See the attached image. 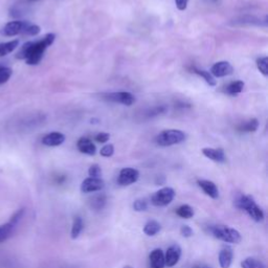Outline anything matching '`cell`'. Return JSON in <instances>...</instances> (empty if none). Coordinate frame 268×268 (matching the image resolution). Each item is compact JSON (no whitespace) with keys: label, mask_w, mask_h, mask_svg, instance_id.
Returning a JSON list of instances; mask_svg holds the SVG:
<instances>
[{"label":"cell","mask_w":268,"mask_h":268,"mask_svg":"<svg viewBox=\"0 0 268 268\" xmlns=\"http://www.w3.org/2000/svg\"><path fill=\"white\" fill-rule=\"evenodd\" d=\"M233 250L231 247H224L219 254V264L221 268H230L233 262Z\"/></svg>","instance_id":"18"},{"label":"cell","mask_w":268,"mask_h":268,"mask_svg":"<svg viewBox=\"0 0 268 268\" xmlns=\"http://www.w3.org/2000/svg\"><path fill=\"white\" fill-rule=\"evenodd\" d=\"M40 32H41L40 27H38L36 25H29L27 27V29L25 30L23 34H26L28 36H37Z\"/></svg>","instance_id":"33"},{"label":"cell","mask_w":268,"mask_h":268,"mask_svg":"<svg viewBox=\"0 0 268 268\" xmlns=\"http://www.w3.org/2000/svg\"><path fill=\"white\" fill-rule=\"evenodd\" d=\"M110 138V134L109 133H106V132H101L99 134H96V136L94 137L95 141L100 142V143H104V142H107Z\"/></svg>","instance_id":"34"},{"label":"cell","mask_w":268,"mask_h":268,"mask_svg":"<svg viewBox=\"0 0 268 268\" xmlns=\"http://www.w3.org/2000/svg\"><path fill=\"white\" fill-rule=\"evenodd\" d=\"M139 178V172L133 168H124L120 170L118 175V183L120 185H130L136 182Z\"/></svg>","instance_id":"8"},{"label":"cell","mask_w":268,"mask_h":268,"mask_svg":"<svg viewBox=\"0 0 268 268\" xmlns=\"http://www.w3.org/2000/svg\"><path fill=\"white\" fill-rule=\"evenodd\" d=\"M236 207L240 210L245 211L250 217L256 222H261L264 219V213L262 209L256 203L255 199L251 195H241L236 201Z\"/></svg>","instance_id":"2"},{"label":"cell","mask_w":268,"mask_h":268,"mask_svg":"<svg viewBox=\"0 0 268 268\" xmlns=\"http://www.w3.org/2000/svg\"><path fill=\"white\" fill-rule=\"evenodd\" d=\"M242 268H266L263 262L256 258H246L241 262Z\"/></svg>","instance_id":"23"},{"label":"cell","mask_w":268,"mask_h":268,"mask_svg":"<svg viewBox=\"0 0 268 268\" xmlns=\"http://www.w3.org/2000/svg\"><path fill=\"white\" fill-rule=\"evenodd\" d=\"M77 147L79 151L83 154L94 155L96 152L95 145L87 137H81L77 142Z\"/></svg>","instance_id":"15"},{"label":"cell","mask_w":268,"mask_h":268,"mask_svg":"<svg viewBox=\"0 0 268 268\" xmlns=\"http://www.w3.org/2000/svg\"><path fill=\"white\" fill-rule=\"evenodd\" d=\"M194 72L197 74L198 76H200L201 78L204 79V81L207 82V83L210 85V86H216L217 84V82L215 80V78L211 75L210 71H205V70H200V69H197V68H193Z\"/></svg>","instance_id":"26"},{"label":"cell","mask_w":268,"mask_h":268,"mask_svg":"<svg viewBox=\"0 0 268 268\" xmlns=\"http://www.w3.org/2000/svg\"><path fill=\"white\" fill-rule=\"evenodd\" d=\"M199 187L202 189V191L207 194L208 196H210L213 199H217L219 197V191L217 185L210 180H205V179H199L197 181Z\"/></svg>","instance_id":"13"},{"label":"cell","mask_w":268,"mask_h":268,"mask_svg":"<svg viewBox=\"0 0 268 268\" xmlns=\"http://www.w3.org/2000/svg\"><path fill=\"white\" fill-rule=\"evenodd\" d=\"M19 46V40H12L9 42L0 43V57L7 56L15 51Z\"/></svg>","instance_id":"20"},{"label":"cell","mask_w":268,"mask_h":268,"mask_svg":"<svg viewBox=\"0 0 268 268\" xmlns=\"http://www.w3.org/2000/svg\"><path fill=\"white\" fill-rule=\"evenodd\" d=\"M202 153L205 157L212 159L216 162H224L225 161V153L223 149H213V148H204L202 149Z\"/></svg>","instance_id":"17"},{"label":"cell","mask_w":268,"mask_h":268,"mask_svg":"<svg viewBox=\"0 0 268 268\" xmlns=\"http://www.w3.org/2000/svg\"><path fill=\"white\" fill-rule=\"evenodd\" d=\"M28 2H30V3H34V2H38V0H28Z\"/></svg>","instance_id":"38"},{"label":"cell","mask_w":268,"mask_h":268,"mask_svg":"<svg viewBox=\"0 0 268 268\" xmlns=\"http://www.w3.org/2000/svg\"><path fill=\"white\" fill-rule=\"evenodd\" d=\"M105 182L101 178L88 177L81 184V191L83 193H92L104 189Z\"/></svg>","instance_id":"9"},{"label":"cell","mask_w":268,"mask_h":268,"mask_svg":"<svg viewBox=\"0 0 268 268\" xmlns=\"http://www.w3.org/2000/svg\"><path fill=\"white\" fill-rule=\"evenodd\" d=\"M257 67L260 70V72L263 76L268 75V58L267 57H262L257 60Z\"/></svg>","instance_id":"29"},{"label":"cell","mask_w":268,"mask_h":268,"mask_svg":"<svg viewBox=\"0 0 268 268\" xmlns=\"http://www.w3.org/2000/svg\"><path fill=\"white\" fill-rule=\"evenodd\" d=\"M160 229L161 226L159 222H157L156 220H150L145 224V226H143V233H145L147 236L151 237L158 234L160 232Z\"/></svg>","instance_id":"19"},{"label":"cell","mask_w":268,"mask_h":268,"mask_svg":"<svg viewBox=\"0 0 268 268\" xmlns=\"http://www.w3.org/2000/svg\"><path fill=\"white\" fill-rule=\"evenodd\" d=\"M176 214L180 218L190 219L194 216V210L192 207H190L189 204H183V205H180V207L176 210Z\"/></svg>","instance_id":"22"},{"label":"cell","mask_w":268,"mask_h":268,"mask_svg":"<svg viewBox=\"0 0 268 268\" xmlns=\"http://www.w3.org/2000/svg\"><path fill=\"white\" fill-rule=\"evenodd\" d=\"M212 235L226 243H239L241 241L240 233L232 228L225 225H215L211 228Z\"/></svg>","instance_id":"3"},{"label":"cell","mask_w":268,"mask_h":268,"mask_svg":"<svg viewBox=\"0 0 268 268\" xmlns=\"http://www.w3.org/2000/svg\"><path fill=\"white\" fill-rule=\"evenodd\" d=\"M113 153H114V147L113 145H111V143H109V145H105L100 151V154L103 157H111Z\"/></svg>","instance_id":"31"},{"label":"cell","mask_w":268,"mask_h":268,"mask_svg":"<svg viewBox=\"0 0 268 268\" xmlns=\"http://www.w3.org/2000/svg\"><path fill=\"white\" fill-rule=\"evenodd\" d=\"M23 215H25V209L19 210L18 212H16L12 216V218L10 219L9 222H7L6 224L0 225V243L7 241L13 235L19 221L21 220Z\"/></svg>","instance_id":"5"},{"label":"cell","mask_w":268,"mask_h":268,"mask_svg":"<svg viewBox=\"0 0 268 268\" xmlns=\"http://www.w3.org/2000/svg\"><path fill=\"white\" fill-rule=\"evenodd\" d=\"M88 174L90 177H93V178H101L102 176V169L101 167L99 166V164H92V166L89 168L88 170Z\"/></svg>","instance_id":"32"},{"label":"cell","mask_w":268,"mask_h":268,"mask_svg":"<svg viewBox=\"0 0 268 268\" xmlns=\"http://www.w3.org/2000/svg\"><path fill=\"white\" fill-rule=\"evenodd\" d=\"M65 136L60 132H52L42 138V143L47 147H58L64 142Z\"/></svg>","instance_id":"14"},{"label":"cell","mask_w":268,"mask_h":268,"mask_svg":"<svg viewBox=\"0 0 268 268\" xmlns=\"http://www.w3.org/2000/svg\"><path fill=\"white\" fill-rule=\"evenodd\" d=\"M175 197V191L172 188H162L152 196V204L155 207H166Z\"/></svg>","instance_id":"6"},{"label":"cell","mask_w":268,"mask_h":268,"mask_svg":"<svg viewBox=\"0 0 268 268\" xmlns=\"http://www.w3.org/2000/svg\"><path fill=\"white\" fill-rule=\"evenodd\" d=\"M198 268H212L210 266H203V267H198Z\"/></svg>","instance_id":"37"},{"label":"cell","mask_w":268,"mask_h":268,"mask_svg":"<svg viewBox=\"0 0 268 268\" xmlns=\"http://www.w3.org/2000/svg\"><path fill=\"white\" fill-rule=\"evenodd\" d=\"M188 3H189V0H175L176 7L179 11H184L185 9H187Z\"/></svg>","instance_id":"36"},{"label":"cell","mask_w":268,"mask_h":268,"mask_svg":"<svg viewBox=\"0 0 268 268\" xmlns=\"http://www.w3.org/2000/svg\"><path fill=\"white\" fill-rule=\"evenodd\" d=\"M91 208L94 210H101L104 208V205L106 203V196L105 195H96L94 196L91 201Z\"/></svg>","instance_id":"27"},{"label":"cell","mask_w":268,"mask_h":268,"mask_svg":"<svg viewBox=\"0 0 268 268\" xmlns=\"http://www.w3.org/2000/svg\"><path fill=\"white\" fill-rule=\"evenodd\" d=\"M258 128H259V121L257 118H253L238 127V129L243 132H256Z\"/></svg>","instance_id":"24"},{"label":"cell","mask_w":268,"mask_h":268,"mask_svg":"<svg viewBox=\"0 0 268 268\" xmlns=\"http://www.w3.org/2000/svg\"><path fill=\"white\" fill-rule=\"evenodd\" d=\"M12 75H13V70L10 67L0 64V85L7 83L10 78L12 77Z\"/></svg>","instance_id":"28"},{"label":"cell","mask_w":268,"mask_h":268,"mask_svg":"<svg viewBox=\"0 0 268 268\" xmlns=\"http://www.w3.org/2000/svg\"><path fill=\"white\" fill-rule=\"evenodd\" d=\"M108 101L113 103H118L126 106H131L135 103V96L127 91H120V92H112L108 93L105 96Z\"/></svg>","instance_id":"7"},{"label":"cell","mask_w":268,"mask_h":268,"mask_svg":"<svg viewBox=\"0 0 268 268\" xmlns=\"http://www.w3.org/2000/svg\"><path fill=\"white\" fill-rule=\"evenodd\" d=\"M233 72H234V68L228 61L217 62V63H215L211 68V75L217 78L231 76Z\"/></svg>","instance_id":"11"},{"label":"cell","mask_w":268,"mask_h":268,"mask_svg":"<svg viewBox=\"0 0 268 268\" xmlns=\"http://www.w3.org/2000/svg\"><path fill=\"white\" fill-rule=\"evenodd\" d=\"M56 39L55 34H47L42 39L36 41H29L25 43L20 51L16 54V58L19 60H26L29 65H37L42 60L43 55L48 46H51Z\"/></svg>","instance_id":"1"},{"label":"cell","mask_w":268,"mask_h":268,"mask_svg":"<svg viewBox=\"0 0 268 268\" xmlns=\"http://www.w3.org/2000/svg\"><path fill=\"white\" fill-rule=\"evenodd\" d=\"M150 268H164L166 262H164V255L161 250L156 249L151 252L149 256Z\"/></svg>","instance_id":"16"},{"label":"cell","mask_w":268,"mask_h":268,"mask_svg":"<svg viewBox=\"0 0 268 268\" xmlns=\"http://www.w3.org/2000/svg\"><path fill=\"white\" fill-rule=\"evenodd\" d=\"M181 257V247L178 244L171 245L164 255V262L168 267L175 266Z\"/></svg>","instance_id":"12"},{"label":"cell","mask_w":268,"mask_h":268,"mask_svg":"<svg viewBox=\"0 0 268 268\" xmlns=\"http://www.w3.org/2000/svg\"><path fill=\"white\" fill-rule=\"evenodd\" d=\"M180 233L184 238H190L193 236V230L189 225H182L180 229Z\"/></svg>","instance_id":"35"},{"label":"cell","mask_w":268,"mask_h":268,"mask_svg":"<svg viewBox=\"0 0 268 268\" xmlns=\"http://www.w3.org/2000/svg\"><path fill=\"white\" fill-rule=\"evenodd\" d=\"M83 226H84L83 220H82L81 217L78 216L74 219L72 228H71V238L72 239H77L80 236L82 230H83Z\"/></svg>","instance_id":"25"},{"label":"cell","mask_w":268,"mask_h":268,"mask_svg":"<svg viewBox=\"0 0 268 268\" xmlns=\"http://www.w3.org/2000/svg\"><path fill=\"white\" fill-rule=\"evenodd\" d=\"M124 268H133V267H131V266H129V265H127V266H125V267H124Z\"/></svg>","instance_id":"39"},{"label":"cell","mask_w":268,"mask_h":268,"mask_svg":"<svg viewBox=\"0 0 268 268\" xmlns=\"http://www.w3.org/2000/svg\"><path fill=\"white\" fill-rule=\"evenodd\" d=\"M29 25H30L29 22L20 21V20H16V21H11V22L7 23L6 27L4 28L3 34L5 36H8V37L17 36L19 34H22Z\"/></svg>","instance_id":"10"},{"label":"cell","mask_w":268,"mask_h":268,"mask_svg":"<svg viewBox=\"0 0 268 268\" xmlns=\"http://www.w3.org/2000/svg\"><path fill=\"white\" fill-rule=\"evenodd\" d=\"M133 209L136 212H143L148 209V203L145 199H137L133 203Z\"/></svg>","instance_id":"30"},{"label":"cell","mask_w":268,"mask_h":268,"mask_svg":"<svg viewBox=\"0 0 268 268\" xmlns=\"http://www.w3.org/2000/svg\"><path fill=\"white\" fill-rule=\"evenodd\" d=\"M156 143L160 147H170L185 140V134L176 129L164 130L156 136Z\"/></svg>","instance_id":"4"},{"label":"cell","mask_w":268,"mask_h":268,"mask_svg":"<svg viewBox=\"0 0 268 268\" xmlns=\"http://www.w3.org/2000/svg\"><path fill=\"white\" fill-rule=\"evenodd\" d=\"M244 82L242 81H235V82H232V83L226 87V93L230 94V95H233V96H236L238 95L240 92L243 91L244 89Z\"/></svg>","instance_id":"21"}]
</instances>
